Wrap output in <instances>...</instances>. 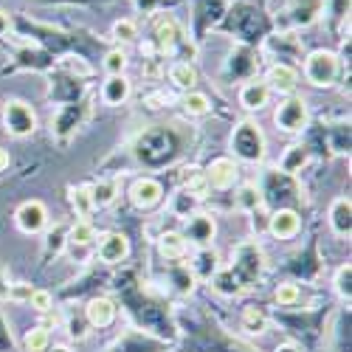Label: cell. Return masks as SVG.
<instances>
[{"label":"cell","mask_w":352,"mask_h":352,"mask_svg":"<svg viewBox=\"0 0 352 352\" xmlns=\"http://www.w3.org/2000/svg\"><path fill=\"white\" fill-rule=\"evenodd\" d=\"M228 150L237 164H262L268 155V138L254 119H240L228 135Z\"/></svg>","instance_id":"6da1fadb"},{"label":"cell","mask_w":352,"mask_h":352,"mask_svg":"<svg viewBox=\"0 0 352 352\" xmlns=\"http://www.w3.org/2000/svg\"><path fill=\"white\" fill-rule=\"evenodd\" d=\"M243 290L254 287L262 274H265V251L256 240H245V243H237V248L231 251V262L223 265Z\"/></svg>","instance_id":"7a4b0ae2"},{"label":"cell","mask_w":352,"mask_h":352,"mask_svg":"<svg viewBox=\"0 0 352 352\" xmlns=\"http://www.w3.org/2000/svg\"><path fill=\"white\" fill-rule=\"evenodd\" d=\"M324 14H327V0H285L274 17V25L282 34H296L302 28L316 25Z\"/></svg>","instance_id":"3957f363"},{"label":"cell","mask_w":352,"mask_h":352,"mask_svg":"<svg viewBox=\"0 0 352 352\" xmlns=\"http://www.w3.org/2000/svg\"><path fill=\"white\" fill-rule=\"evenodd\" d=\"M302 76L310 87H318V91H330V87L338 85L341 76V56L330 48H316L310 54H305L302 60Z\"/></svg>","instance_id":"277c9868"},{"label":"cell","mask_w":352,"mask_h":352,"mask_svg":"<svg viewBox=\"0 0 352 352\" xmlns=\"http://www.w3.org/2000/svg\"><path fill=\"white\" fill-rule=\"evenodd\" d=\"M274 124L285 135H302L310 127V104L305 96L290 94L282 96L279 104L274 107Z\"/></svg>","instance_id":"5b68a950"},{"label":"cell","mask_w":352,"mask_h":352,"mask_svg":"<svg viewBox=\"0 0 352 352\" xmlns=\"http://www.w3.org/2000/svg\"><path fill=\"white\" fill-rule=\"evenodd\" d=\"M0 122H3V130L12 135V138H32L40 127V119H37V110L28 104L25 99H6L3 102V110H0Z\"/></svg>","instance_id":"8992f818"},{"label":"cell","mask_w":352,"mask_h":352,"mask_svg":"<svg viewBox=\"0 0 352 352\" xmlns=\"http://www.w3.org/2000/svg\"><path fill=\"white\" fill-rule=\"evenodd\" d=\"M262 56H268L274 63H285V65H296L305 60V45L296 34H268L262 40V48H259Z\"/></svg>","instance_id":"52a82bcc"},{"label":"cell","mask_w":352,"mask_h":352,"mask_svg":"<svg viewBox=\"0 0 352 352\" xmlns=\"http://www.w3.org/2000/svg\"><path fill=\"white\" fill-rule=\"evenodd\" d=\"M166 197V189L158 178H153V175H141V178H135L127 189V200L133 203V209L138 212H153L158 209L161 203Z\"/></svg>","instance_id":"ba28073f"},{"label":"cell","mask_w":352,"mask_h":352,"mask_svg":"<svg viewBox=\"0 0 352 352\" xmlns=\"http://www.w3.org/2000/svg\"><path fill=\"white\" fill-rule=\"evenodd\" d=\"M181 234L189 243V248H209L217 240V220L209 212H195L192 217L184 220Z\"/></svg>","instance_id":"9c48e42d"},{"label":"cell","mask_w":352,"mask_h":352,"mask_svg":"<svg viewBox=\"0 0 352 352\" xmlns=\"http://www.w3.org/2000/svg\"><path fill=\"white\" fill-rule=\"evenodd\" d=\"M14 226L28 234V237H37V234H43L48 226H51V217H48V206L43 200L32 197V200H23L17 212H14Z\"/></svg>","instance_id":"30bf717a"},{"label":"cell","mask_w":352,"mask_h":352,"mask_svg":"<svg viewBox=\"0 0 352 352\" xmlns=\"http://www.w3.org/2000/svg\"><path fill=\"white\" fill-rule=\"evenodd\" d=\"M130 251H133V245H130V237L124 231H104L96 240V256L104 262V265H122V262L130 256Z\"/></svg>","instance_id":"8fae6325"},{"label":"cell","mask_w":352,"mask_h":352,"mask_svg":"<svg viewBox=\"0 0 352 352\" xmlns=\"http://www.w3.org/2000/svg\"><path fill=\"white\" fill-rule=\"evenodd\" d=\"M181 40H184V32H181V23L175 20L172 14H166V12H161L155 20H153V45L158 48V54L161 56H166V54H172L175 48L181 45Z\"/></svg>","instance_id":"7c38bea8"},{"label":"cell","mask_w":352,"mask_h":352,"mask_svg":"<svg viewBox=\"0 0 352 352\" xmlns=\"http://www.w3.org/2000/svg\"><path fill=\"white\" fill-rule=\"evenodd\" d=\"M87 113H91L87 102L60 104V110L51 116V135H56V138H68V135L87 119Z\"/></svg>","instance_id":"4fadbf2b"},{"label":"cell","mask_w":352,"mask_h":352,"mask_svg":"<svg viewBox=\"0 0 352 352\" xmlns=\"http://www.w3.org/2000/svg\"><path fill=\"white\" fill-rule=\"evenodd\" d=\"M206 181L214 192H228L240 184V164L231 155H220L206 166Z\"/></svg>","instance_id":"5bb4252c"},{"label":"cell","mask_w":352,"mask_h":352,"mask_svg":"<svg viewBox=\"0 0 352 352\" xmlns=\"http://www.w3.org/2000/svg\"><path fill=\"white\" fill-rule=\"evenodd\" d=\"M262 82L271 87V94L290 96V94H296V87H299V68L296 65H285V63H271L265 68Z\"/></svg>","instance_id":"9a60e30c"},{"label":"cell","mask_w":352,"mask_h":352,"mask_svg":"<svg viewBox=\"0 0 352 352\" xmlns=\"http://www.w3.org/2000/svg\"><path fill=\"white\" fill-rule=\"evenodd\" d=\"M271 87L262 82L259 76H254V79H245L243 85H240V91H237V102H240V107L245 110V113H259V110H265L268 104H271Z\"/></svg>","instance_id":"2e32d148"},{"label":"cell","mask_w":352,"mask_h":352,"mask_svg":"<svg viewBox=\"0 0 352 352\" xmlns=\"http://www.w3.org/2000/svg\"><path fill=\"white\" fill-rule=\"evenodd\" d=\"M299 231H302V214L296 209H290V206H282L276 212H271L268 217V234L274 240H293V237H299Z\"/></svg>","instance_id":"e0dca14e"},{"label":"cell","mask_w":352,"mask_h":352,"mask_svg":"<svg viewBox=\"0 0 352 352\" xmlns=\"http://www.w3.org/2000/svg\"><path fill=\"white\" fill-rule=\"evenodd\" d=\"M189 274L195 276V282H212V276L223 268V256L214 245L209 248H195V256L189 259Z\"/></svg>","instance_id":"ac0fdd59"},{"label":"cell","mask_w":352,"mask_h":352,"mask_svg":"<svg viewBox=\"0 0 352 352\" xmlns=\"http://www.w3.org/2000/svg\"><path fill=\"white\" fill-rule=\"evenodd\" d=\"M116 316H119V307H116L113 299L107 296H94L91 302L85 305V321H87V327L91 330H104L110 327Z\"/></svg>","instance_id":"d6986e66"},{"label":"cell","mask_w":352,"mask_h":352,"mask_svg":"<svg viewBox=\"0 0 352 352\" xmlns=\"http://www.w3.org/2000/svg\"><path fill=\"white\" fill-rule=\"evenodd\" d=\"M327 223H330V231L336 234L338 240H349V234H352V200L346 195H338L330 203Z\"/></svg>","instance_id":"ffe728a7"},{"label":"cell","mask_w":352,"mask_h":352,"mask_svg":"<svg viewBox=\"0 0 352 352\" xmlns=\"http://www.w3.org/2000/svg\"><path fill=\"white\" fill-rule=\"evenodd\" d=\"M234 209L240 214H256L265 209V189L256 186L254 181H245L234 192Z\"/></svg>","instance_id":"44dd1931"},{"label":"cell","mask_w":352,"mask_h":352,"mask_svg":"<svg viewBox=\"0 0 352 352\" xmlns=\"http://www.w3.org/2000/svg\"><path fill=\"white\" fill-rule=\"evenodd\" d=\"M99 96H102V102H104L107 107H122V104H127L130 96H133V82L127 79V74H122V76H107L104 85H102V91H99Z\"/></svg>","instance_id":"7402d4cb"},{"label":"cell","mask_w":352,"mask_h":352,"mask_svg":"<svg viewBox=\"0 0 352 352\" xmlns=\"http://www.w3.org/2000/svg\"><path fill=\"white\" fill-rule=\"evenodd\" d=\"M178 181H181V189L189 192L192 197H197L200 203L209 197V181H206V169L197 166V164H186L181 166V175H178Z\"/></svg>","instance_id":"603a6c76"},{"label":"cell","mask_w":352,"mask_h":352,"mask_svg":"<svg viewBox=\"0 0 352 352\" xmlns=\"http://www.w3.org/2000/svg\"><path fill=\"white\" fill-rule=\"evenodd\" d=\"M310 146L307 144H290L287 150L282 153V158H279V164H276V169L282 172V175H287V178H296V175L310 164Z\"/></svg>","instance_id":"cb8c5ba5"},{"label":"cell","mask_w":352,"mask_h":352,"mask_svg":"<svg viewBox=\"0 0 352 352\" xmlns=\"http://www.w3.org/2000/svg\"><path fill=\"white\" fill-rule=\"evenodd\" d=\"M164 76L169 79V85L175 87V91H181V94L195 91V87H197V68H195L189 60H175V63L166 68Z\"/></svg>","instance_id":"d4e9b609"},{"label":"cell","mask_w":352,"mask_h":352,"mask_svg":"<svg viewBox=\"0 0 352 352\" xmlns=\"http://www.w3.org/2000/svg\"><path fill=\"white\" fill-rule=\"evenodd\" d=\"M155 245H158V254H161L166 262H181V259H186V254H189V243L184 240V234H181L178 228L164 231L161 237L155 240Z\"/></svg>","instance_id":"484cf974"},{"label":"cell","mask_w":352,"mask_h":352,"mask_svg":"<svg viewBox=\"0 0 352 352\" xmlns=\"http://www.w3.org/2000/svg\"><path fill=\"white\" fill-rule=\"evenodd\" d=\"M96 240H99V231L91 220H76L74 226H68V248L71 251H76V248L85 251V248L96 245Z\"/></svg>","instance_id":"4316f807"},{"label":"cell","mask_w":352,"mask_h":352,"mask_svg":"<svg viewBox=\"0 0 352 352\" xmlns=\"http://www.w3.org/2000/svg\"><path fill=\"white\" fill-rule=\"evenodd\" d=\"M122 195V181L119 178H102L91 186V197H94V209H107L113 206Z\"/></svg>","instance_id":"83f0119b"},{"label":"cell","mask_w":352,"mask_h":352,"mask_svg":"<svg viewBox=\"0 0 352 352\" xmlns=\"http://www.w3.org/2000/svg\"><path fill=\"white\" fill-rule=\"evenodd\" d=\"M68 203L76 214V220H91L94 209V197H91V186H68Z\"/></svg>","instance_id":"f1b7e54d"},{"label":"cell","mask_w":352,"mask_h":352,"mask_svg":"<svg viewBox=\"0 0 352 352\" xmlns=\"http://www.w3.org/2000/svg\"><path fill=\"white\" fill-rule=\"evenodd\" d=\"M268 324H271V318H268V313L262 310V307H256V305L243 307V313H240V327H243L248 336H262V333L268 330Z\"/></svg>","instance_id":"f546056e"},{"label":"cell","mask_w":352,"mask_h":352,"mask_svg":"<svg viewBox=\"0 0 352 352\" xmlns=\"http://www.w3.org/2000/svg\"><path fill=\"white\" fill-rule=\"evenodd\" d=\"M181 107H184V113L189 116V119H203V116L212 113V99L195 87V91H186L181 96Z\"/></svg>","instance_id":"4dcf8cb0"},{"label":"cell","mask_w":352,"mask_h":352,"mask_svg":"<svg viewBox=\"0 0 352 352\" xmlns=\"http://www.w3.org/2000/svg\"><path fill=\"white\" fill-rule=\"evenodd\" d=\"M51 344H54L51 341V330L43 327V324H34L23 336V352H48Z\"/></svg>","instance_id":"1f68e13d"},{"label":"cell","mask_w":352,"mask_h":352,"mask_svg":"<svg viewBox=\"0 0 352 352\" xmlns=\"http://www.w3.org/2000/svg\"><path fill=\"white\" fill-rule=\"evenodd\" d=\"M197 206H200V200L192 197V195L184 192V189H178V195H172V200H169V212H172V217H178V220L192 217V214L197 212Z\"/></svg>","instance_id":"d6a6232c"},{"label":"cell","mask_w":352,"mask_h":352,"mask_svg":"<svg viewBox=\"0 0 352 352\" xmlns=\"http://www.w3.org/2000/svg\"><path fill=\"white\" fill-rule=\"evenodd\" d=\"M333 290H336V296L349 305L352 302V265L349 262H344V265L336 268V276H333Z\"/></svg>","instance_id":"836d02e7"},{"label":"cell","mask_w":352,"mask_h":352,"mask_svg":"<svg viewBox=\"0 0 352 352\" xmlns=\"http://www.w3.org/2000/svg\"><path fill=\"white\" fill-rule=\"evenodd\" d=\"M274 302L279 307H296L302 302V285L299 282H279L274 287Z\"/></svg>","instance_id":"e575fe53"},{"label":"cell","mask_w":352,"mask_h":352,"mask_svg":"<svg viewBox=\"0 0 352 352\" xmlns=\"http://www.w3.org/2000/svg\"><path fill=\"white\" fill-rule=\"evenodd\" d=\"M65 248H68V226L65 223H56L54 228L48 226L45 228V251L54 254V256H60Z\"/></svg>","instance_id":"d590c367"},{"label":"cell","mask_w":352,"mask_h":352,"mask_svg":"<svg viewBox=\"0 0 352 352\" xmlns=\"http://www.w3.org/2000/svg\"><path fill=\"white\" fill-rule=\"evenodd\" d=\"M127 65H130V60H127V51H124V48H110V51L104 54V60H102V68H104L107 76H122V74H127Z\"/></svg>","instance_id":"8d00e7d4"},{"label":"cell","mask_w":352,"mask_h":352,"mask_svg":"<svg viewBox=\"0 0 352 352\" xmlns=\"http://www.w3.org/2000/svg\"><path fill=\"white\" fill-rule=\"evenodd\" d=\"M113 40L119 43V48H124V45H130V43H135L138 40V25H135V20H130V17H122V20H116L113 23Z\"/></svg>","instance_id":"74e56055"},{"label":"cell","mask_w":352,"mask_h":352,"mask_svg":"<svg viewBox=\"0 0 352 352\" xmlns=\"http://www.w3.org/2000/svg\"><path fill=\"white\" fill-rule=\"evenodd\" d=\"M212 287H214L217 293H223V296H240V293H243V287L237 285V279H234L226 268H220V271L212 276Z\"/></svg>","instance_id":"f35d334b"},{"label":"cell","mask_w":352,"mask_h":352,"mask_svg":"<svg viewBox=\"0 0 352 352\" xmlns=\"http://www.w3.org/2000/svg\"><path fill=\"white\" fill-rule=\"evenodd\" d=\"M28 307H32L34 313H40V316H45L48 310H54V293L45 290V287H34L32 299H28Z\"/></svg>","instance_id":"ab89813d"},{"label":"cell","mask_w":352,"mask_h":352,"mask_svg":"<svg viewBox=\"0 0 352 352\" xmlns=\"http://www.w3.org/2000/svg\"><path fill=\"white\" fill-rule=\"evenodd\" d=\"M32 293H34V287L28 285V282H14V285H9V287H6L9 302H17V305H28V299H32Z\"/></svg>","instance_id":"60d3db41"},{"label":"cell","mask_w":352,"mask_h":352,"mask_svg":"<svg viewBox=\"0 0 352 352\" xmlns=\"http://www.w3.org/2000/svg\"><path fill=\"white\" fill-rule=\"evenodd\" d=\"M141 74H144V76H150V79L164 76V74H166V68H164V56H161V54H155V56H144Z\"/></svg>","instance_id":"b9f144b4"},{"label":"cell","mask_w":352,"mask_h":352,"mask_svg":"<svg viewBox=\"0 0 352 352\" xmlns=\"http://www.w3.org/2000/svg\"><path fill=\"white\" fill-rule=\"evenodd\" d=\"M169 102H172V94H166V91H153V94H146V96H144V104H146V107H153V110L169 107Z\"/></svg>","instance_id":"7bdbcfd3"},{"label":"cell","mask_w":352,"mask_h":352,"mask_svg":"<svg viewBox=\"0 0 352 352\" xmlns=\"http://www.w3.org/2000/svg\"><path fill=\"white\" fill-rule=\"evenodd\" d=\"M9 32H12V17H9V12L0 9V40L9 37Z\"/></svg>","instance_id":"ee69618b"},{"label":"cell","mask_w":352,"mask_h":352,"mask_svg":"<svg viewBox=\"0 0 352 352\" xmlns=\"http://www.w3.org/2000/svg\"><path fill=\"white\" fill-rule=\"evenodd\" d=\"M274 352H302V346H299L296 341H285V344H279Z\"/></svg>","instance_id":"f6af8a7d"},{"label":"cell","mask_w":352,"mask_h":352,"mask_svg":"<svg viewBox=\"0 0 352 352\" xmlns=\"http://www.w3.org/2000/svg\"><path fill=\"white\" fill-rule=\"evenodd\" d=\"M9 164H12L9 150H3V146H0V172H6V169H9Z\"/></svg>","instance_id":"bcb514c9"},{"label":"cell","mask_w":352,"mask_h":352,"mask_svg":"<svg viewBox=\"0 0 352 352\" xmlns=\"http://www.w3.org/2000/svg\"><path fill=\"white\" fill-rule=\"evenodd\" d=\"M48 352H74V346L71 344H51Z\"/></svg>","instance_id":"7dc6e473"}]
</instances>
